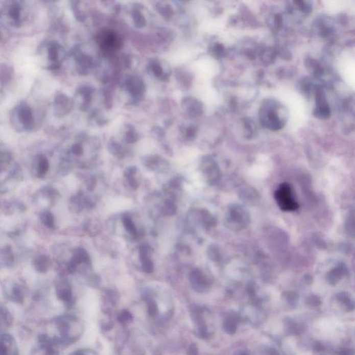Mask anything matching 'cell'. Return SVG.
Instances as JSON below:
<instances>
[{
    "instance_id": "cell-14",
    "label": "cell",
    "mask_w": 355,
    "mask_h": 355,
    "mask_svg": "<svg viewBox=\"0 0 355 355\" xmlns=\"http://www.w3.org/2000/svg\"><path fill=\"white\" fill-rule=\"evenodd\" d=\"M11 299L13 301L22 303L24 300V294L19 287H15L13 288L12 294H11Z\"/></svg>"
},
{
    "instance_id": "cell-17",
    "label": "cell",
    "mask_w": 355,
    "mask_h": 355,
    "mask_svg": "<svg viewBox=\"0 0 355 355\" xmlns=\"http://www.w3.org/2000/svg\"><path fill=\"white\" fill-rule=\"evenodd\" d=\"M128 179H129L130 185L131 186V187L133 188V189L135 190L138 187V183H137V180H135L134 176H133V177L128 178Z\"/></svg>"
},
{
    "instance_id": "cell-10",
    "label": "cell",
    "mask_w": 355,
    "mask_h": 355,
    "mask_svg": "<svg viewBox=\"0 0 355 355\" xmlns=\"http://www.w3.org/2000/svg\"><path fill=\"white\" fill-rule=\"evenodd\" d=\"M40 220L44 226L49 228H54V218L52 213L50 212H44L40 215Z\"/></svg>"
},
{
    "instance_id": "cell-9",
    "label": "cell",
    "mask_w": 355,
    "mask_h": 355,
    "mask_svg": "<svg viewBox=\"0 0 355 355\" xmlns=\"http://www.w3.org/2000/svg\"><path fill=\"white\" fill-rule=\"evenodd\" d=\"M34 266L37 271L40 273H45L49 270L50 261L46 256L42 255L34 261Z\"/></svg>"
},
{
    "instance_id": "cell-5",
    "label": "cell",
    "mask_w": 355,
    "mask_h": 355,
    "mask_svg": "<svg viewBox=\"0 0 355 355\" xmlns=\"http://www.w3.org/2000/svg\"><path fill=\"white\" fill-rule=\"evenodd\" d=\"M100 40L102 45L106 46V48L116 49L121 45V40L117 34L108 31L101 33Z\"/></svg>"
},
{
    "instance_id": "cell-13",
    "label": "cell",
    "mask_w": 355,
    "mask_h": 355,
    "mask_svg": "<svg viewBox=\"0 0 355 355\" xmlns=\"http://www.w3.org/2000/svg\"><path fill=\"white\" fill-rule=\"evenodd\" d=\"M123 224L124 228L127 231H129L132 235H135L137 234L136 228H135V225H134L133 222L129 217H124L123 219Z\"/></svg>"
},
{
    "instance_id": "cell-19",
    "label": "cell",
    "mask_w": 355,
    "mask_h": 355,
    "mask_svg": "<svg viewBox=\"0 0 355 355\" xmlns=\"http://www.w3.org/2000/svg\"><path fill=\"white\" fill-rule=\"evenodd\" d=\"M69 355H88V351L84 350H76L75 352H72Z\"/></svg>"
},
{
    "instance_id": "cell-6",
    "label": "cell",
    "mask_w": 355,
    "mask_h": 355,
    "mask_svg": "<svg viewBox=\"0 0 355 355\" xmlns=\"http://www.w3.org/2000/svg\"><path fill=\"white\" fill-rule=\"evenodd\" d=\"M58 298L67 305H70L73 302V292L69 285L66 282H61L56 287Z\"/></svg>"
},
{
    "instance_id": "cell-11",
    "label": "cell",
    "mask_w": 355,
    "mask_h": 355,
    "mask_svg": "<svg viewBox=\"0 0 355 355\" xmlns=\"http://www.w3.org/2000/svg\"><path fill=\"white\" fill-rule=\"evenodd\" d=\"M117 319L120 323L123 324V325H128L133 320V316H132L131 312L128 310H122L118 314Z\"/></svg>"
},
{
    "instance_id": "cell-3",
    "label": "cell",
    "mask_w": 355,
    "mask_h": 355,
    "mask_svg": "<svg viewBox=\"0 0 355 355\" xmlns=\"http://www.w3.org/2000/svg\"><path fill=\"white\" fill-rule=\"evenodd\" d=\"M261 120L264 125L269 129L277 130L282 127V123L279 120L276 110L271 108H264L261 112Z\"/></svg>"
},
{
    "instance_id": "cell-16",
    "label": "cell",
    "mask_w": 355,
    "mask_h": 355,
    "mask_svg": "<svg viewBox=\"0 0 355 355\" xmlns=\"http://www.w3.org/2000/svg\"><path fill=\"white\" fill-rule=\"evenodd\" d=\"M135 172H136V170L134 168H131L128 169L126 172L124 173V176L126 178H129L133 177L135 175Z\"/></svg>"
},
{
    "instance_id": "cell-2",
    "label": "cell",
    "mask_w": 355,
    "mask_h": 355,
    "mask_svg": "<svg viewBox=\"0 0 355 355\" xmlns=\"http://www.w3.org/2000/svg\"><path fill=\"white\" fill-rule=\"evenodd\" d=\"M275 199L280 208L286 212L295 211L299 205L293 197L292 190L288 183L281 184L275 193Z\"/></svg>"
},
{
    "instance_id": "cell-12",
    "label": "cell",
    "mask_w": 355,
    "mask_h": 355,
    "mask_svg": "<svg viewBox=\"0 0 355 355\" xmlns=\"http://www.w3.org/2000/svg\"><path fill=\"white\" fill-rule=\"evenodd\" d=\"M1 316L2 321L5 324V325L9 327V326L11 325V323H12V316H11L9 310H7V308L4 307L3 306H2L1 307Z\"/></svg>"
},
{
    "instance_id": "cell-8",
    "label": "cell",
    "mask_w": 355,
    "mask_h": 355,
    "mask_svg": "<svg viewBox=\"0 0 355 355\" xmlns=\"http://www.w3.org/2000/svg\"><path fill=\"white\" fill-rule=\"evenodd\" d=\"M247 213L243 209L238 208L236 207L235 210L232 211L231 214H230V223L233 224L234 225L239 224L240 225L246 224V221L248 220Z\"/></svg>"
},
{
    "instance_id": "cell-18",
    "label": "cell",
    "mask_w": 355,
    "mask_h": 355,
    "mask_svg": "<svg viewBox=\"0 0 355 355\" xmlns=\"http://www.w3.org/2000/svg\"><path fill=\"white\" fill-rule=\"evenodd\" d=\"M73 151L75 155L79 156V155H81V153H82L83 150L82 148H81V147L79 146V145H75V146L73 148Z\"/></svg>"
},
{
    "instance_id": "cell-15",
    "label": "cell",
    "mask_w": 355,
    "mask_h": 355,
    "mask_svg": "<svg viewBox=\"0 0 355 355\" xmlns=\"http://www.w3.org/2000/svg\"><path fill=\"white\" fill-rule=\"evenodd\" d=\"M49 162H48V160L45 158H40L39 162H38V172H39V174H41V175L46 174V172L49 170Z\"/></svg>"
},
{
    "instance_id": "cell-4",
    "label": "cell",
    "mask_w": 355,
    "mask_h": 355,
    "mask_svg": "<svg viewBox=\"0 0 355 355\" xmlns=\"http://www.w3.org/2000/svg\"><path fill=\"white\" fill-rule=\"evenodd\" d=\"M18 348L13 336L3 334L1 336V355H18Z\"/></svg>"
},
{
    "instance_id": "cell-7",
    "label": "cell",
    "mask_w": 355,
    "mask_h": 355,
    "mask_svg": "<svg viewBox=\"0 0 355 355\" xmlns=\"http://www.w3.org/2000/svg\"><path fill=\"white\" fill-rule=\"evenodd\" d=\"M89 261H90V259H89L88 253L82 248H77L75 252V255H74L70 263H69V271L71 273L75 272L77 265L83 263H88Z\"/></svg>"
},
{
    "instance_id": "cell-1",
    "label": "cell",
    "mask_w": 355,
    "mask_h": 355,
    "mask_svg": "<svg viewBox=\"0 0 355 355\" xmlns=\"http://www.w3.org/2000/svg\"><path fill=\"white\" fill-rule=\"evenodd\" d=\"M54 323L60 335L59 338H56L59 343L70 344L78 340L82 335L83 324L75 316H59L54 319Z\"/></svg>"
}]
</instances>
